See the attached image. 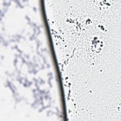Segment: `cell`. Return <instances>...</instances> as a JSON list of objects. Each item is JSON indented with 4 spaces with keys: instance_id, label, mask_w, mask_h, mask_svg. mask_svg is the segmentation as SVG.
<instances>
[{
    "instance_id": "1",
    "label": "cell",
    "mask_w": 121,
    "mask_h": 121,
    "mask_svg": "<svg viewBox=\"0 0 121 121\" xmlns=\"http://www.w3.org/2000/svg\"><path fill=\"white\" fill-rule=\"evenodd\" d=\"M102 46V43L99 39L96 38L94 39L92 42L91 48L92 50L95 52H99L101 50Z\"/></svg>"
}]
</instances>
